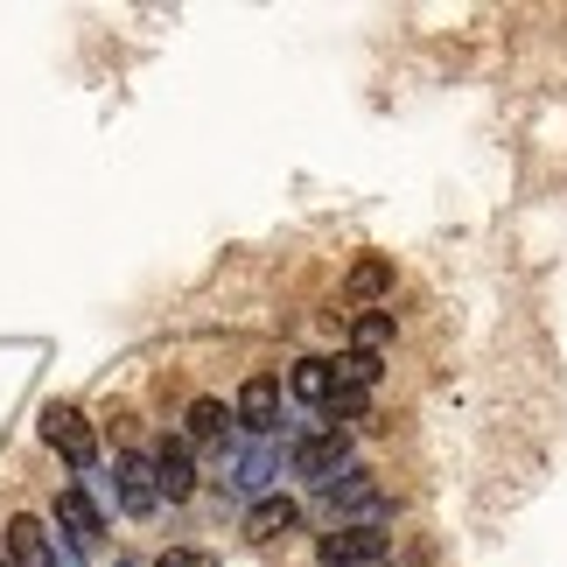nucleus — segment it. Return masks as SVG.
Here are the masks:
<instances>
[{
    "mask_svg": "<svg viewBox=\"0 0 567 567\" xmlns=\"http://www.w3.org/2000/svg\"><path fill=\"white\" fill-rule=\"evenodd\" d=\"M322 567H385L392 560V533L385 526H330L316 539Z\"/></svg>",
    "mask_w": 567,
    "mask_h": 567,
    "instance_id": "nucleus-3",
    "label": "nucleus"
},
{
    "mask_svg": "<svg viewBox=\"0 0 567 567\" xmlns=\"http://www.w3.org/2000/svg\"><path fill=\"white\" fill-rule=\"evenodd\" d=\"M155 484H162L168 505L196 497V463H189V442H162V449H155Z\"/></svg>",
    "mask_w": 567,
    "mask_h": 567,
    "instance_id": "nucleus-11",
    "label": "nucleus"
},
{
    "mask_svg": "<svg viewBox=\"0 0 567 567\" xmlns=\"http://www.w3.org/2000/svg\"><path fill=\"white\" fill-rule=\"evenodd\" d=\"M113 567H134V560H113Z\"/></svg>",
    "mask_w": 567,
    "mask_h": 567,
    "instance_id": "nucleus-19",
    "label": "nucleus"
},
{
    "mask_svg": "<svg viewBox=\"0 0 567 567\" xmlns=\"http://www.w3.org/2000/svg\"><path fill=\"white\" fill-rule=\"evenodd\" d=\"M343 463H351V427H330L322 413L295 427V442H288V476H301V484L322 491Z\"/></svg>",
    "mask_w": 567,
    "mask_h": 567,
    "instance_id": "nucleus-2",
    "label": "nucleus"
},
{
    "mask_svg": "<svg viewBox=\"0 0 567 567\" xmlns=\"http://www.w3.org/2000/svg\"><path fill=\"white\" fill-rule=\"evenodd\" d=\"M295 526H301V505H295L288 491L252 497V505H246V539H252V547H267V539H288Z\"/></svg>",
    "mask_w": 567,
    "mask_h": 567,
    "instance_id": "nucleus-9",
    "label": "nucleus"
},
{
    "mask_svg": "<svg viewBox=\"0 0 567 567\" xmlns=\"http://www.w3.org/2000/svg\"><path fill=\"white\" fill-rule=\"evenodd\" d=\"M322 512H330V526H385L392 497L379 491V476L364 463H343L330 484H322Z\"/></svg>",
    "mask_w": 567,
    "mask_h": 567,
    "instance_id": "nucleus-1",
    "label": "nucleus"
},
{
    "mask_svg": "<svg viewBox=\"0 0 567 567\" xmlns=\"http://www.w3.org/2000/svg\"><path fill=\"white\" fill-rule=\"evenodd\" d=\"M330 372H337V385H351V392H372L385 364H379V358H364V351H343V358H330Z\"/></svg>",
    "mask_w": 567,
    "mask_h": 567,
    "instance_id": "nucleus-16",
    "label": "nucleus"
},
{
    "mask_svg": "<svg viewBox=\"0 0 567 567\" xmlns=\"http://www.w3.org/2000/svg\"><path fill=\"white\" fill-rule=\"evenodd\" d=\"M78 491H84V505H92V512L105 518V526H113V512H120V476L105 470V463H92V470L78 476Z\"/></svg>",
    "mask_w": 567,
    "mask_h": 567,
    "instance_id": "nucleus-14",
    "label": "nucleus"
},
{
    "mask_svg": "<svg viewBox=\"0 0 567 567\" xmlns=\"http://www.w3.org/2000/svg\"><path fill=\"white\" fill-rule=\"evenodd\" d=\"M0 554H8L14 567H50V560H56V533L42 526V518L14 512V518H8V533H0Z\"/></svg>",
    "mask_w": 567,
    "mask_h": 567,
    "instance_id": "nucleus-7",
    "label": "nucleus"
},
{
    "mask_svg": "<svg viewBox=\"0 0 567 567\" xmlns=\"http://www.w3.org/2000/svg\"><path fill=\"white\" fill-rule=\"evenodd\" d=\"M225 434H231V406H225V400H189L183 442H225Z\"/></svg>",
    "mask_w": 567,
    "mask_h": 567,
    "instance_id": "nucleus-13",
    "label": "nucleus"
},
{
    "mask_svg": "<svg viewBox=\"0 0 567 567\" xmlns=\"http://www.w3.org/2000/svg\"><path fill=\"white\" fill-rule=\"evenodd\" d=\"M392 343V309H364L358 322H351V351H364V358H379Z\"/></svg>",
    "mask_w": 567,
    "mask_h": 567,
    "instance_id": "nucleus-15",
    "label": "nucleus"
},
{
    "mask_svg": "<svg viewBox=\"0 0 567 567\" xmlns=\"http://www.w3.org/2000/svg\"><path fill=\"white\" fill-rule=\"evenodd\" d=\"M50 518H56V539H63V547H92V539L105 533V518L84 505V491H78V484H63V491H56Z\"/></svg>",
    "mask_w": 567,
    "mask_h": 567,
    "instance_id": "nucleus-8",
    "label": "nucleus"
},
{
    "mask_svg": "<svg viewBox=\"0 0 567 567\" xmlns=\"http://www.w3.org/2000/svg\"><path fill=\"white\" fill-rule=\"evenodd\" d=\"M288 392H295L301 406H316V413H322V406L337 400V372H330V358H301L295 372H288Z\"/></svg>",
    "mask_w": 567,
    "mask_h": 567,
    "instance_id": "nucleus-12",
    "label": "nucleus"
},
{
    "mask_svg": "<svg viewBox=\"0 0 567 567\" xmlns=\"http://www.w3.org/2000/svg\"><path fill=\"white\" fill-rule=\"evenodd\" d=\"M0 567H14V560H8V554H0Z\"/></svg>",
    "mask_w": 567,
    "mask_h": 567,
    "instance_id": "nucleus-18",
    "label": "nucleus"
},
{
    "mask_svg": "<svg viewBox=\"0 0 567 567\" xmlns=\"http://www.w3.org/2000/svg\"><path fill=\"white\" fill-rule=\"evenodd\" d=\"M231 427H238V434H252V442L280 434V379H274V372H252L246 385H238V400H231Z\"/></svg>",
    "mask_w": 567,
    "mask_h": 567,
    "instance_id": "nucleus-5",
    "label": "nucleus"
},
{
    "mask_svg": "<svg viewBox=\"0 0 567 567\" xmlns=\"http://www.w3.org/2000/svg\"><path fill=\"white\" fill-rule=\"evenodd\" d=\"M42 442H50V449H56L78 476L99 463V427L84 421L78 406H42Z\"/></svg>",
    "mask_w": 567,
    "mask_h": 567,
    "instance_id": "nucleus-4",
    "label": "nucleus"
},
{
    "mask_svg": "<svg viewBox=\"0 0 567 567\" xmlns=\"http://www.w3.org/2000/svg\"><path fill=\"white\" fill-rule=\"evenodd\" d=\"M343 301H358V316L379 309V301H392V259L385 252H364L358 267L343 274Z\"/></svg>",
    "mask_w": 567,
    "mask_h": 567,
    "instance_id": "nucleus-10",
    "label": "nucleus"
},
{
    "mask_svg": "<svg viewBox=\"0 0 567 567\" xmlns=\"http://www.w3.org/2000/svg\"><path fill=\"white\" fill-rule=\"evenodd\" d=\"M113 476H120V512L147 518V512L162 505V484H155V455L126 449V455H113Z\"/></svg>",
    "mask_w": 567,
    "mask_h": 567,
    "instance_id": "nucleus-6",
    "label": "nucleus"
},
{
    "mask_svg": "<svg viewBox=\"0 0 567 567\" xmlns=\"http://www.w3.org/2000/svg\"><path fill=\"white\" fill-rule=\"evenodd\" d=\"M155 567H217V554H204V547H168Z\"/></svg>",
    "mask_w": 567,
    "mask_h": 567,
    "instance_id": "nucleus-17",
    "label": "nucleus"
}]
</instances>
